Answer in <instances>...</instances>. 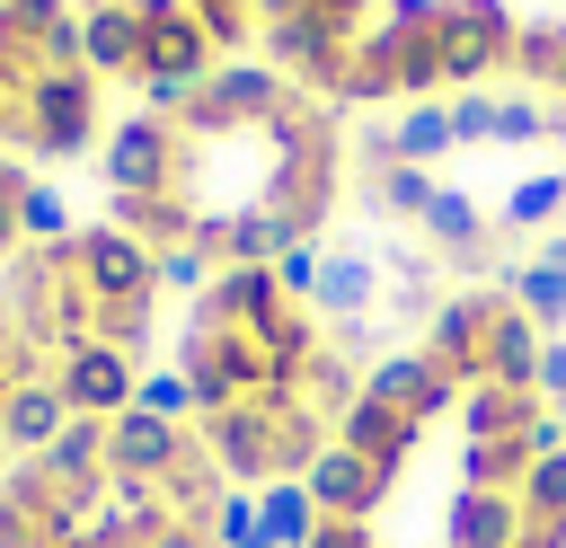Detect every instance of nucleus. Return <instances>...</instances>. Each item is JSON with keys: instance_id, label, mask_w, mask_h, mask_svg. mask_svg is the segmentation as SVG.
I'll return each instance as SVG.
<instances>
[{"instance_id": "19", "label": "nucleus", "mask_w": 566, "mask_h": 548, "mask_svg": "<svg viewBox=\"0 0 566 548\" xmlns=\"http://www.w3.org/2000/svg\"><path fill=\"white\" fill-rule=\"evenodd\" d=\"M451 133H460V141H495V97L460 88V97H451Z\"/></svg>"}, {"instance_id": "23", "label": "nucleus", "mask_w": 566, "mask_h": 548, "mask_svg": "<svg viewBox=\"0 0 566 548\" xmlns=\"http://www.w3.org/2000/svg\"><path fill=\"white\" fill-rule=\"evenodd\" d=\"M0 133H18V124H9V106H0Z\"/></svg>"}, {"instance_id": "18", "label": "nucleus", "mask_w": 566, "mask_h": 548, "mask_svg": "<svg viewBox=\"0 0 566 548\" xmlns=\"http://www.w3.org/2000/svg\"><path fill=\"white\" fill-rule=\"evenodd\" d=\"M539 133H548L539 97H495V141H539Z\"/></svg>"}, {"instance_id": "2", "label": "nucleus", "mask_w": 566, "mask_h": 548, "mask_svg": "<svg viewBox=\"0 0 566 548\" xmlns=\"http://www.w3.org/2000/svg\"><path fill=\"white\" fill-rule=\"evenodd\" d=\"M424 433H433L424 415H407L398 398H380V389H363V398L345 407V424H336V451H354V460H363V468H371L380 486H398Z\"/></svg>"}, {"instance_id": "4", "label": "nucleus", "mask_w": 566, "mask_h": 548, "mask_svg": "<svg viewBox=\"0 0 566 548\" xmlns=\"http://www.w3.org/2000/svg\"><path fill=\"white\" fill-rule=\"evenodd\" d=\"M168 186H177V124H159V115L115 124V141H106V194H168Z\"/></svg>"}, {"instance_id": "15", "label": "nucleus", "mask_w": 566, "mask_h": 548, "mask_svg": "<svg viewBox=\"0 0 566 548\" xmlns=\"http://www.w3.org/2000/svg\"><path fill=\"white\" fill-rule=\"evenodd\" d=\"M566 212V177H522L513 194H504V221L513 230H531V221H557Z\"/></svg>"}, {"instance_id": "5", "label": "nucleus", "mask_w": 566, "mask_h": 548, "mask_svg": "<svg viewBox=\"0 0 566 548\" xmlns=\"http://www.w3.org/2000/svg\"><path fill=\"white\" fill-rule=\"evenodd\" d=\"M495 309H504V292H442V301H433V318H424V354H433L460 389L478 380V354H486Z\"/></svg>"}, {"instance_id": "6", "label": "nucleus", "mask_w": 566, "mask_h": 548, "mask_svg": "<svg viewBox=\"0 0 566 548\" xmlns=\"http://www.w3.org/2000/svg\"><path fill=\"white\" fill-rule=\"evenodd\" d=\"M433 53H442V80H478L513 53V27H504V0H469V9H433Z\"/></svg>"}, {"instance_id": "7", "label": "nucleus", "mask_w": 566, "mask_h": 548, "mask_svg": "<svg viewBox=\"0 0 566 548\" xmlns=\"http://www.w3.org/2000/svg\"><path fill=\"white\" fill-rule=\"evenodd\" d=\"M371 301H380V265H371L363 247H318L310 309H318L327 327H363V318H371Z\"/></svg>"}, {"instance_id": "11", "label": "nucleus", "mask_w": 566, "mask_h": 548, "mask_svg": "<svg viewBox=\"0 0 566 548\" xmlns=\"http://www.w3.org/2000/svg\"><path fill=\"white\" fill-rule=\"evenodd\" d=\"M256 513H265V548H301V539L318 530V504H310L301 477H292V486H256Z\"/></svg>"}, {"instance_id": "10", "label": "nucleus", "mask_w": 566, "mask_h": 548, "mask_svg": "<svg viewBox=\"0 0 566 548\" xmlns=\"http://www.w3.org/2000/svg\"><path fill=\"white\" fill-rule=\"evenodd\" d=\"M451 141H460V133H451V106H433V97H424V106H407V124H398V133L380 141V159H407V168H433V159H442Z\"/></svg>"}, {"instance_id": "16", "label": "nucleus", "mask_w": 566, "mask_h": 548, "mask_svg": "<svg viewBox=\"0 0 566 548\" xmlns=\"http://www.w3.org/2000/svg\"><path fill=\"white\" fill-rule=\"evenodd\" d=\"M557 53H566V27H522L513 35V71H531V80H557Z\"/></svg>"}, {"instance_id": "14", "label": "nucleus", "mask_w": 566, "mask_h": 548, "mask_svg": "<svg viewBox=\"0 0 566 548\" xmlns=\"http://www.w3.org/2000/svg\"><path fill=\"white\" fill-rule=\"evenodd\" d=\"M18 230H27V247H62V239H71V203H62L53 186H35V177H27V203H18Z\"/></svg>"}, {"instance_id": "12", "label": "nucleus", "mask_w": 566, "mask_h": 548, "mask_svg": "<svg viewBox=\"0 0 566 548\" xmlns=\"http://www.w3.org/2000/svg\"><path fill=\"white\" fill-rule=\"evenodd\" d=\"M442 186H433V168H407V159H371V203L380 212H416L424 221V203H433Z\"/></svg>"}, {"instance_id": "24", "label": "nucleus", "mask_w": 566, "mask_h": 548, "mask_svg": "<svg viewBox=\"0 0 566 548\" xmlns=\"http://www.w3.org/2000/svg\"><path fill=\"white\" fill-rule=\"evenodd\" d=\"M557 88H566V53H557Z\"/></svg>"}, {"instance_id": "3", "label": "nucleus", "mask_w": 566, "mask_h": 548, "mask_svg": "<svg viewBox=\"0 0 566 548\" xmlns=\"http://www.w3.org/2000/svg\"><path fill=\"white\" fill-rule=\"evenodd\" d=\"M292 97H283V80L265 71V62H230V71H212L203 88H195V106H186V133H256L265 115H283Z\"/></svg>"}, {"instance_id": "22", "label": "nucleus", "mask_w": 566, "mask_h": 548, "mask_svg": "<svg viewBox=\"0 0 566 548\" xmlns=\"http://www.w3.org/2000/svg\"><path fill=\"white\" fill-rule=\"evenodd\" d=\"M0 18H9V27H27V35H44L62 9H53V0H0Z\"/></svg>"}, {"instance_id": "8", "label": "nucleus", "mask_w": 566, "mask_h": 548, "mask_svg": "<svg viewBox=\"0 0 566 548\" xmlns=\"http://www.w3.org/2000/svg\"><path fill=\"white\" fill-rule=\"evenodd\" d=\"M80 71H133L142 80V0H88L80 18Z\"/></svg>"}, {"instance_id": "20", "label": "nucleus", "mask_w": 566, "mask_h": 548, "mask_svg": "<svg viewBox=\"0 0 566 548\" xmlns=\"http://www.w3.org/2000/svg\"><path fill=\"white\" fill-rule=\"evenodd\" d=\"M513 548H566V504H522V539Z\"/></svg>"}, {"instance_id": "17", "label": "nucleus", "mask_w": 566, "mask_h": 548, "mask_svg": "<svg viewBox=\"0 0 566 548\" xmlns=\"http://www.w3.org/2000/svg\"><path fill=\"white\" fill-rule=\"evenodd\" d=\"M221 548H265V513L248 486H230V504H221Z\"/></svg>"}, {"instance_id": "1", "label": "nucleus", "mask_w": 566, "mask_h": 548, "mask_svg": "<svg viewBox=\"0 0 566 548\" xmlns=\"http://www.w3.org/2000/svg\"><path fill=\"white\" fill-rule=\"evenodd\" d=\"M203 80H212V35H203V18L177 9V0H142V88H150V115H168V106L186 115Z\"/></svg>"}, {"instance_id": "13", "label": "nucleus", "mask_w": 566, "mask_h": 548, "mask_svg": "<svg viewBox=\"0 0 566 548\" xmlns=\"http://www.w3.org/2000/svg\"><path fill=\"white\" fill-rule=\"evenodd\" d=\"M539 327H557L566 318V265H548V256H531V265H513V283H504Z\"/></svg>"}, {"instance_id": "21", "label": "nucleus", "mask_w": 566, "mask_h": 548, "mask_svg": "<svg viewBox=\"0 0 566 548\" xmlns=\"http://www.w3.org/2000/svg\"><path fill=\"white\" fill-rule=\"evenodd\" d=\"M18 203H27V177H18V168H0V256L27 239V230H18Z\"/></svg>"}, {"instance_id": "9", "label": "nucleus", "mask_w": 566, "mask_h": 548, "mask_svg": "<svg viewBox=\"0 0 566 548\" xmlns=\"http://www.w3.org/2000/svg\"><path fill=\"white\" fill-rule=\"evenodd\" d=\"M424 239H433L442 256H460V265H478V256H486V221H478L469 186H442V194L424 203Z\"/></svg>"}]
</instances>
